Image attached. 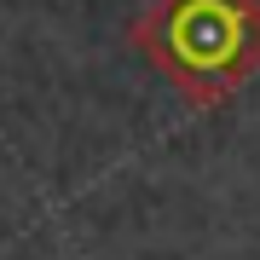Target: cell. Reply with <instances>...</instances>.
<instances>
[{
    "mask_svg": "<svg viewBox=\"0 0 260 260\" xmlns=\"http://www.w3.org/2000/svg\"><path fill=\"white\" fill-rule=\"evenodd\" d=\"M133 41L191 104H220L260 70V0H150Z\"/></svg>",
    "mask_w": 260,
    "mask_h": 260,
    "instance_id": "obj_1",
    "label": "cell"
}]
</instances>
